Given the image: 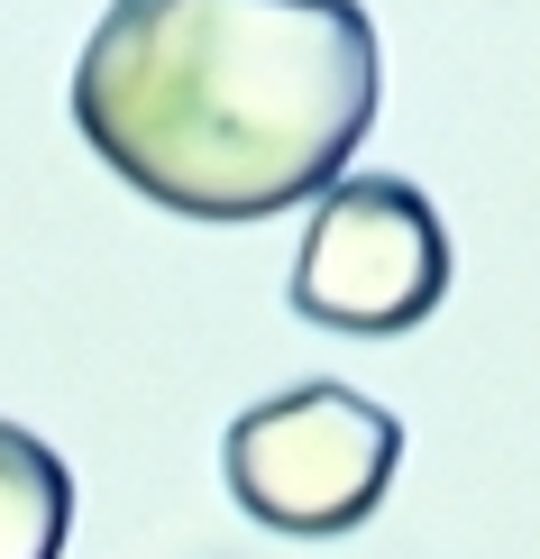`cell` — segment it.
<instances>
[{
    "label": "cell",
    "mask_w": 540,
    "mask_h": 559,
    "mask_svg": "<svg viewBox=\"0 0 540 559\" xmlns=\"http://www.w3.org/2000/svg\"><path fill=\"white\" fill-rule=\"evenodd\" d=\"M74 532V477L37 431L0 423V559H64Z\"/></svg>",
    "instance_id": "4"
},
{
    "label": "cell",
    "mask_w": 540,
    "mask_h": 559,
    "mask_svg": "<svg viewBox=\"0 0 540 559\" xmlns=\"http://www.w3.org/2000/svg\"><path fill=\"white\" fill-rule=\"evenodd\" d=\"M449 302V229L404 175H339L293 258V312L321 331H412Z\"/></svg>",
    "instance_id": "3"
},
{
    "label": "cell",
    "mask_w": 540,
    "mask_h": 559,
    "mask_svg": "<svg viewBox=\"0 0 540 559\" xmlns=\"http://www.w3.org/2000/svg\"><path fill=\"white\" fill-rule=\"evenodd\" d=\"M358 0H110L74 56V129L129 193L183 221H275L375 129Z\"/></svg>",
    "instance_id": "1"
},
{
    "label": "cell",
    "mask_w": 540,
    "mask_h": 559,
    "mask_svg": "<svg viewBox=\"0 0 540 559\" xmlns=\"http://www.w3.org/2000/svg\"><path fill=\"white\" fill-rule=\"evenodd\" d=\"M404 468V423L358 385H285L248 404L220 440V477L248 523L285 532V542H339L385 504Z\"/></svg>",
    "instance_id": "2"
}]
</instances>
